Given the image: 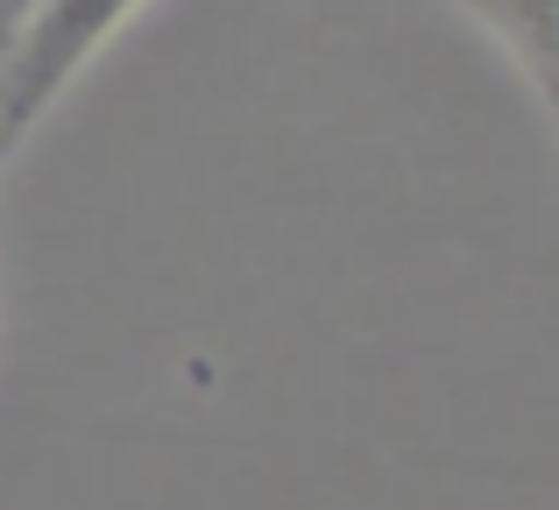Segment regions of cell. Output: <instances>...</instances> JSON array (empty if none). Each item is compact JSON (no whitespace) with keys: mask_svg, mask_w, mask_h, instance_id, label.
Segmentation results:
<instances>
[{"mask_svg":"<svg viewBox=\"0 0 559 510\" xmlns=\"http://www.w3.org/2000/svg\"><path fill=\"white\" fill-rule=\"evenodd\" d=\"M28 14H36V0H0V79H8V57H14V43H22ZM0 170H8V164H0Z\"/></svg>","mask_w":559,"mask_h":510,"instance_id":"3","label":"cell"},{"mask_svg":"<svg viewBox=\"0 0 559 510\" xmlns=\"http://www.w3.org/2000/svg\"><path fill=\"white\" fill-rule=\"evenodd\" d=\"M453 8L503 43V57L524 71L532 99L546 107L559 135V0H453Z\"/></svg>","mask_w":559,"mask_h":510,"instance_id":"2","label":"cell"},{"mask_svg":"<svg viewBox=\"0 0 559 510\" xmlns=\"http://www.w3.org/2000/svg\"><path fill=\"white\" fill-rule=\"evenodd\" d=\"M150 0H36L22 43L0 79V164H14L28 135L64 107V93L93 71V57L121 36Z\"/></svg>","mask_w":559,"mask_h":510,"instance_id":"1","label":"cell"}]
</instances>
